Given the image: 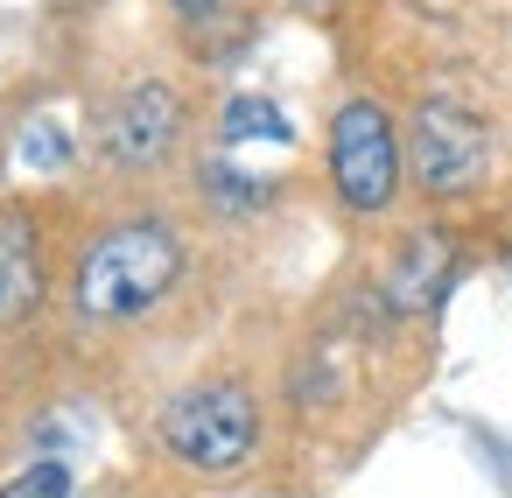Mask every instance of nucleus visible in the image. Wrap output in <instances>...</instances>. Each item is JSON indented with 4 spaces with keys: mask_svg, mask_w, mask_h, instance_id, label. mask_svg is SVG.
Returning a JSON list of instances; mask_svg holds the SVG:
<instances>
[{
    "mask_svg": "<svg viewBox=\"0 0 512 498\" xmlns=\"http://www.w3.org/2000/svg\"><path fill=\"white\" fill-rule=\"evenodd\" d=\"M29 162H64V141H57V127H50V141H29Z\"/></svg>",
    "mask_w": 512,
    "mask_h": 498,
    "instance_id": "nucleus-11",
    "label": "nucleus"
},
{
    "mask_svg": "<svg viewBox=\"0 0 512 498\" xmlns=\"http://www.w3.org/2000/svg\"><path fill=\"white\" fill-rule=\"evenodd\" d=\"M183 274V239L155 218H134V225H113L106 239L85 246L78 260V309L92 323H127V316H148Z\"/></svg>",
    "mask_w": 512,
    "mask_h": 498,
    "instance_id": "nucleus-1",
    "label": "nucleus"
},
{
    "mask_svg": "<svg viewBox=\"0 0 512 498\" xmlns=\"http://www.w3.org/2000/svg\"><path fill=\"white\" fill-rule=\"evenodd\" d=\"M176 127H183L176 92H169V85H134V92L113 106V120H106V148H113V162L141 169V162H162V155H169Z\"/></svg>",
    "mask_w": 512,
    "mask_h": 498,
    "instance_id": "nucleus-5",
    "label": "nucleus"
},
{
    "mask_svg": "<svg viewBox=\"0 0 512 498\" xmlns=\"http://www.w3.org/2000/svg\"><path fill=\"white\" fill-rule=\"evenodd\" d=\"M253 435H260V407L239 379H197L162 407V442L190 470H239L253 456Z\"/></svg>",
    "mask_w": 512,
    "mask_h": 498,
    "instance_id": "nucleus-2",
    "label": "nucleus"
},
{
    "mask_svg": "<svg viewBox=\"0 0 512 498\" xmlns=\"http://www.w3.org/2000/svg\"><path fill=\"white\" fill-rule=\"evenodd\" d=\"M36 302V232L22 218H0V323H15Z\"/></svg>",
    "mask_w": 512,
    "mask_h": 498,
    "instance_id": "nucleus-7",
    "label": "nucleus"
},
{
    "mask_svg": "<svg viewBox=\"0 0 512 498\" xmlns=\"http://www.w3.org/2000/svg\"><path fill=\"white\" fill-rule=\"evenodd\" d=\"M218 134H225V141H295V134H288V113H281L274 99H253V92H239V99L225 106Z\"/></svg>",
    "mask_w": 512,
    "mask_h": 498,
    "instance_id": "nucleus-8",
    "label": "nucleus"
},
{
    "mask_svg": "<svg viewBox=\"0 0 512 498\" xmlns=\"http://www.w3.org/2000/svg\"><path fill=\"white\" fill-rule=\"evenodd\" d=\"M176 8H183V15H211V8H218V0H176Z\"/></svg>",
    "mask_w": 512,
    "mask_h": 498,
    "instance_id": "nucleus-12",
    "label": "nucleus"
},
{
    "mask_svg": "<svg viewBox=\"0 0 512 498\" xmlns=\"http://www.w3.org/2000/svg\"><path fill=\"white\" fill-rule=\"evenodd\" d=\"M204 183H211V197H225V204H260V183H246V176H232V169H204Z\"/></svg>",
    "mask_w": 512,
    "mask_h": 498,
    "instance_id": "nucleus-10",
    "label": "nucleus"
},
{
    "mask_svg": "<svg viewBox=\"0 0 512 498\" xmlns=\"http://www.w3.org/2000/svg\"><path fill=\"white\" fill-rule=\"evenodd\" d=\"M330 176H337V197L351 211H386L393 204V190H400V134H393L386 106H372V99L337 106V120H330Z\"/></svg>",
    "mask_w": 512,
    "mask_h": 498,
    "instance_id": "nucleus-3",
    "label": "nucleus"
},
{
    "mask_svg": "<svg viewBox=\"0 0 512 498\" xmlns=\"http://www.w3.org/2000/svg\"><path fill=\"white\" fill-rule=\"evenodd\" d=\"M0 498H71V463L43 456V463H29L22 477H8V484H0Z\"/></svg>",
    "mask_w": 512,
    "mask_h": 498,
    "instance_id": "nucleus-9",
    "label": "nucleus"
},
{
    "mask_svg": "<svg viewBox=\"0 0 512 498\" xmlns=\"http://www.w3.org/2000/svg\"><path fill=\"white\" fill-rule=\"evenodd\" d=\"M407 155H414V183L435 190V197H463L484 162H491V141H484V120H470L463 106L449 99H428L414 113V134H407Z\"/></svg>",
    "mask_w": 512,
    "mask_h": 498,
    "instance_id": "nucleus-4",
    "label": "nucleus"
},
{
    "mask_svg": "<svg viewBox=\"0 0 512 498\" xmlns=\"http://www.w3.org/2000/svg\"><path fill=\"white\" fill-rule=\"evenodd\" d=\"M442 274H449V239L442 232H414L407 253H400V267L386 274V295L400 309H428L442 295Z\"/></svg>",
    "mask_w": 512,
    "mask_h": 498,
    "instance_id": "nucleus-6",
    "label": "nucleus"
}]
</instances>
